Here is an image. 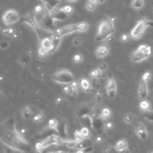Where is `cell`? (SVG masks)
Wrapping results in <instances>:
<instances>
[{
    "label": "cell",
    "mask_w": 153,
    "mask_h": 153,
    "mask_svg": "<svg viewBox=\"0 0 153 153\" xmlns=\"http://www.w3.org/2000/svg\"><path fill=\"white\" fill-rule=\"evenodd\" d=\"M89 24L86 22H82L77 23V30L80 32H84L88 30Z\"/></svg>",
    "instance_id": "obj_25"
},
{
    "label": "cell",
    "mask_w": 153,
    "mask_h": 153,
    "mask_svg": "<svg viewBox=\"0 0 153 153\" xmlns=\"http://www.w3.org/2000/svg\"><path fill=\"white\" fill-rule=\"evenodd\" d=\"M44 119V113L41 111H38L36 113V114L34 116V117H33L32 120L36 123H39L41 122L42 121H43Z\"/></svg>",
    "instance_id": "obj_23"
},
{
    "label": "cell",
    "mask_w": 153,
    "mask_h": 153,
    "mask_svg": "<svg viewBox=\"0 0 153 153\" xmlns=\"http://www.w3.org/2000/svg\"><path fill=\"white\" fill-rule=\"evenodd\" d=\"M30 60H31V59H30L29 55L27 54H25L20 57L19 59V62L23 66H27L30 63Z\"/></svg>",
    "instance_id": "obj_24"
},
{
    "label": "cell",
    "mask_w": 153,
    "mask_h": 153,
    "mask_svg": "<svg viewBox=\"0 0 153 153\" xmlns=\"http://www.w3.org/2000/svg\"><path fill=\"white\" fill-rule=\"evenodd\" d=\"M47 10L52 13L56 9L58 4L61 2V0H43Z\"/></svg>",
    "instance_id": "obj_13"
},
{
    "label": "cell",
    "mask_w": 153,
    "mask_h": 153,
    "mask_svg": "<svg viewBox=\"0 0 153 153\" xmlns=\"http://www.w3.org/2000/svg\"><path fill=\"white\" fill-rule=\"evenodd\" d=\"M67 1H68V2H70V3H74V2L78 1L79 0H67Z\"/></svg>",
    "instance_id": "obj_50"
},
{
    "label": "cell",
    "mask_w": 153,
    "mask_h": 153,
    "mask_svg": "<svg viewBox=\"0 0 153 153\" xmlns=\"http://www.w3.org/2000/svg\"><path fill=\"white\" fill-rule=\"evenodd\" d=\"M51 39H52V43L53 46V50L52 53H53L58 49L60 43H61V41L62 40V36L60 35L58 32H56L53 34Z\"/></svg>",
    "instance_id": "obj_16"
},
{
    "label": "cell",
    "mask_w": 153,
    "mask_h": 153,
    "mask_svg": "<svg viewBox=\"0 0 153 153\" xmlns=\"http://www.w3.org/2000/svg\"><path fill=\"white\" fill-rule=\"evenodd\" d=\"M96 140H97L98 141H102V138H101V136H99V137L97 138Z\"/></svg>",
    "instance_id": "obj_51"
},
{
    "label": "cell",
    "mask_w": 153,
    "mask_h": 153,
    "mask_svg": "<svg viewBox=\"0 0 153 153\" xmlns=\"http://www.w3.org/2000/svg\"><path fill=\"white\" fill-rule=\"evenodd\" d=\"M60 9L63 12H65L67 15H69V14H71L73 12V8L71 6L66 5V6H65Z\"/></svg>",
    "instance_id": "obj_37"
},
{
    "label": "cell",
    "mask_w": 153,
    "mask_h": 153,
    "mask_svg": "<svg viewBox=\"0 0 153 153\" xmlns=\"http://www.w3.org/2000/svg\"><path fill=\"white\" fill-rule=\"evenodd\" d=\"M115 32L114 22L111 19L103 20L98 28V31L95 37L96 42L105 40Z\"/></svg>",
    "instance_id": "obj_1"
},
{
    "label": "cell",
    "mask_w": 153,
    "mask_h": 153,
    "mask_svg": "<svg viewBox=\"0 0 153 153\" xmlns=\"http://www.w3.org/2000/svg\"><path fill=\"white\" fill-rule=\"evenodd\" d=\"M18 13L13 9L7 10L2 16V20L6 25H10L17 22L19 20Z\"/></svg>",
    "instance_id": "obj_7"
},
{
    "label": "cell",
    "mask_w": 153,
    "mask_h": 153,
    "mask_svg": "<svg viewBox=\"0 0 153 153\" xmlns=\"http://www.w3.org/2000/svg\"><path fill=\"white\" fill-rule=\"evenodd\" d=\"M89 1H94V2H96V0H89Z\"/></svg>",
    "instance_id": "obj_52"
},
{
    "label": "cell",
    "mask_w": 153,
    "mask_h": 153,
    "mask_svg": "<svg viewBox=\"0 0 153 153\" xmlns=\"http://www.w3.org/2000/svg\"><path fill=\"white\" fill-rule=\"evenodd\" d=\"M148 26L153 27V22L146 19H142L139 20L132 30L130 32L131 37L135 40L139 39L142 35L145 28Z\"/></svg>",
    "instance_id": "obj_4"
},
{
    "label": "cell",
    "mask_w": 153,
    "mask_h": 153,
    "mask_svg": "<svg viewBox=\"0 0 153 153\" xmlns=\"http://www.w3.org/2000/svg\"><path fill=\"white\" fill-rule=\"evenodd\" d=\"M86 7L89 11L92 12L95 10L96 9V2L89 1H89L86 4Z\"/></svg>",
    "instance_id": "obj_33"
},
{
    "label": "cell",
    "mask_w": 153,
    "mask_h": 153,
    "mask_svg": "<svg viewBox=\"0 0 153 153\" xmlns=\"http://www.w3.org/2000/svg\"><path fill=\"white\" fill-rule=\"evenodd\" d=\"M129 39V36L127 34H123L121 36V40L123 41V42H126L128 41Z\"/></svg>",
    "instance_id": "obj_46"
},
{
    "label": "cell",
    "mask_w": 153,
    "mask_h": 153,
    "mask_svg": "<svg viewBox=\"0 0 153 153\" xmlns=\"http://www.w3.org/2000/svg\"><path fill=\"white\" fill-rule=\"evenodd\" d=\"M82 43V40L80 37H75L73 40V44L75 46H79Z\"/></svg>",
    "instance_id": "obj_42"
},
{
    "label": "cell",
    "mask_w": 153,
    "mask_h": 153,
    "mask_svg": "<svg viewBox=\"0 0 153 153\" xmlns=\"http://www.w3.org/2000/svg\"><path fill=\"white\" fill-rule=\"evenodd\" d=\"M143 116L148 122H153V111L149 109L144 111Z\"/></svg>",
    "instance_id": "obj_26"
},
{
    "label": "cell",
    "mask_w": 153,
    "mask_h": 153,
    "mask_svg": "<svg viewBox=\"0 0 153 153\" xmlns=\"http://www.w3.org/2000/svg\"><path fill=\"white\" fill-rule=\"evenodd\" d=\"M41 46L47 49L50 53H52L53 50V46L52 43V39L50 38L46 37L43 38L41 41Z\"/></svg>",
    "instance_id": "obj_19"
},
{
    "label": "cell",
    "mask_w": 153,
    "mask_h": 153,
    "mask_svg": "<svg viewBox=\"0 0 153 153\" xmlns=\"http://www.w3.org/2000/svg\"><path fill=\"white\" fill-rule=\"evenodd\" d=\"M58 121L56 119H52L49 121L48 125L50 129L53 130H56L58 126Z\"/></svg>",
    "instance_id": "obj_30"
},
{
    "label": "cell",
    "mask_w": 153,
    "mask_h": 153,
    "mask_svg": "<svg viewBox=\"0 0 153 153\" xmlns=\"http://www.w3.org/2000/svg\"><path fill=\"white\" fill-rule=\"evenodd\" d=\"M128 147V143L126 139H121L118 141L114 146L115 149L117 151H124L127 149Z\"/></svg>",
    "instance_id": "obj_18"
},
{
    "label": "cell",
    "mask_w": 153,
    "mask_h": 153,
    "mask_svg": "<svg viewBox=\"0 0 153 153\" xmlns=\"http://www.w3.org/2000/svg\"><path fill=\"white\" fill-rule=\"evenodd\" d=\"M37 111H38L35 109V108L30 105H26L22 109L21 112L22 117L25 119L29 120L33 119Z\"/></svg>",
    "instance_id": "obj_10"
},
{
    "label": "cell",
    "mask_w": 153,
    "mask_h": 153,
    "mask_svg": "<svg viewBox=\"0 0 153 153\" xmlns=\"http://www.w3.org/2000/svg\"><path fill=\"white\" fill-rule=\"evenodd\" d=\"M50 53L49 51L43 46H40V47L38 49V56L40 59H44Z\"/></svg>",
    "instance_id": "obj_22"
},
{
    "label": "cell",
    "mask_w": 153,
    "mask_h": 153,
    "mask_svg": "<svg viewBox=\"0 0 153 153\" xmlns=\"http://www.w3.org/2000/svg\"><path fill=\"white\" fill-rule=\"evenodd\" d=\"M81 133L83 136V138H88L90 135V131L87 128H83L81 129Z\"/></svg>",
    "instance_id": "obj_41"
},
{
    "label": "cell",
    "mask_w": 153,
    "mask_h": 153,
    "mask_svg": "<svg viewBox=\"0 0 153 153\" xmlns=\"http://www.w3.org/2000/svg\"><path fill=\"white\" fill-rule=\"evenodd\" d=\"M150 77H151V74H150V72H145V73L143 75L142 78L143 79L146 80V81H148L149 79H150Z\"/></svg>",
    "instance_id": "obj_45"
},
{
    "label": "cell",
    "mask_w": 153,
    "mask_h": 153,
    "mask_svg": "<svg viewBox=\"0 0 153 153\" xmlns=\"http://www.w3.org/2000/svg\"><path fill=\"white\" fill-rule=\"evenodd\" d=\"M111 116V110L107 108H103L101 112V116L103 119H106L110 117Z\"/></svg>",
    "instance_id": "obj_29"
},
{
    "label": "cell",
    "mask_w": 153,
    "mask_h": 153,
    "mask_svg": "<svg viewBox=\"0 0 153 153\" xmlns=\"http://www.w3.org/2000/svg\"><path fill=\"white\" fill-rule=\"evenodd\" d=\"M112 124L111 123H106V128L110 129L112 128Z\"/></svg>",
    "instance_id": "obj_47"
},
{
    "label": "cell",
    "mask_w": 153,
    "mask_h": 153,
    "mask_svg": "<svg viewBox=\"0 0 153 153\" xmlns=\"http://www.w3.org/2000/svg\"><path fill=\"white\" fill-rule=\"evenodd\" d=\"M74 138H75V141H76L77 142H79L85 139L81 133V131H79V130H76L75 132Z\"/></svg>",
    "instance_id": "obj_35"
},
{
    "label": "cell",
    "mask_w": 153,
    "mask_h": 153,
    "mask_svg": "<svg viewBox=\"0 0 153 153\" xmlns=\"http://www.w3.org/2000/svg\"><path fill=\"white\" fill-rule=\"evenodd\" d=\"M0 46H1V48L2 49H6L9 47V44L8 42H7L6 41H3L1 43V44H0Z\"/></svg>",
    "instance_id": "obj_44"
},
{
    "label": "cell",
    "mask_w": 153,
    "mask_h": 153,
    "mask_svg": "<svg viewBox=\"0 0 153 153\" xmlns=\"http://www.w3.org/2000/svg\"><path fill=\"white\" fill-rule=\"evenodd\" d=\"M56 102L58 103H60L62 102V99L60 98H58V99H56Z\"/></svg>",
    "instance_id": "obj_49"
},
{
    "label": "cell",
    "mask_w": 153,
    "mask_h": 153,
    "mask_svg": "<svg viewBox=\"0 0 153 153\" xmlns=\"http://www.w3.org/2000/svg\"><path fill=\"white\" fill-rule=\"evenodd\" d=\"M139 107L140 109L141 110H142L143 111H147L150 108V103L149 102L147 101V99H145V100H142L141 101L140 104H139Z\"/></svg>",
    "instance_id": "obj_28"
},
{
    "label": "cell",
    "mask_w": 153,
    "mask_h": 153,
    "mask_svg": "<svg viewBox=\"0 0 153 153\" xmlns=\"http://www.w3.org/2000/svg\"><path fill=\"white\" fill-rule=\"evenodd\" d=\"M101 71L98 68V69H93V71H92V72H90V76L93 79H97L101 76Z\"/></svg>",
    "instance_id": "obj_34"
},
{
    "label": "cell",
    "mask_w": 153,
    "mask_h": 153,
    "mask_svg": "<svg viewBox=\"0 0 153 153\" xmlns=\"http://www.w3.org/2000/svg\"><path fill=\"white\" fill-rule=\"evenodd\" d=\"M77 142L75 141H65L63 142V144L68 148H76Z\"/></svg>",
    "instance_id": "obj_32"
},
{
    "label": "cell",
    "mask_w": 153,
    "mask_h": 153,
    "mask_svg": "<svg viewBox=\"0 0 153 153\" xmlns=\"http://www.w3.org/2000/svg\"><path fill=\"white\" fill-rule=\"evenodd\" d=\"M93 150V147L92 146L86 147L85 148H83L82 149H79L78 151L76 150V152H92Z\"/></svg>",
    "instance_id": "obj_43"
},
{
    "label": "cell",
    "mask_w": 153,
    "mask_h": 153,
    "mask_svg": "<svg viewBox=\"0 0 153 153\" xmlns=\"http://www.w3.org/2000/svg\"><path fill=\"white\" fill-rule=\"evenodd\" d=\"M106 1V0H96V3L98 4H103Z\"/></svg>",
    "instance_id": "obj_48"
},
{
    "label": "cell",
    "mask_w": 153,
    "mask_h": 153,
    "mask_svg": "<svg viewBox=\"0 0 153 153\" xmlns=\"http://www.w3.org/2000/svg\"><path fill=\"white\" fill-rule=\"evenodd\" d=\"M60 139L56 135H51L43 140L41 142H38L36 144L35 148L38 151H43L47 147L51 146L52 145L58 144Z\"/></svg>",
    "instance_id": "obj_6"
},
{
    "label": "cell",
    "mask_w": 153,
    "mask_h": 153,
    "mask_svg": "<svg viewBox=\"0 0 153 153\" xmlns=\"http://www.w3.org/2000/svg\"><path fill=\"white\" fill-rule=\"evenodd\" d=\"M135 131L138 136L141 139L145 140L147 138L148 133H147L146 129L143 123H138L135 128Z\"/></svg>",
    "instance_id": "obj_12"
},
{
    "label": "cell",
    "mask_w": 153,
    "mask_h": 153,
    "mask_svg": "<svg viewBox=\"0 0 153 153\" xmlns=\"http://www.w3.org/2000/svg\"><path fill=\"white\" fill-rule=\"evenodd\" d=\"M81 86L83 90L89 91L90 89V83L87 79H82L81 80Z\"/></svg>",
    "instance_id": "obj_27"
},
{
    "label": "cell",
    "mask_w": 153,
    "mask_h": 153,
    "mask_svg": "<svg viewBox=\"0 0 153 153\" xmlns=\"http://www.w3.org/2000/svg\"><path fill=\"white\" fill-rule=\"evenodd\" d=\"M152 54L151 47L148 45L143 44L139 46L138 49L132 55L131 60L133 62H139L148 57Z\"/></svg>",
    "instance_id": "obj_3"
},
{
    "label": "cell",
    "mask_w": 153,
    "mask_h": 153,
    "mask_svg": "<svg viewBox=\"0 0 153 153\" xmlns=\"http://www.w3.org/2000/svg\"><path fill=\"white\" fill-rule=\"evenodd\" d=\"M52 79L56 83L64 85H69L74 82L73 75L66 69H62L54 73Z\"/></svg>",
    "instance_id": "obj_2"
},
{
    "label": "cell",
    "mask_w": 153,
    "mask_h": 153,
    "mask_svg": "<svg viewBox=\"0 0 153 153\" xmlns=\"http://www.w3.org/2000/svg\"><path fill=\"white\" fill-rule=\"evenodd\" d=\"M73 61L75 63H80L83 60V56L80 54H75L72 58Z\"/></svg>",
    "instance_id": "obj_40"
},
{
    "label": "cell",
    "mask_w": 153,
    "mask_h": 153,
    "mask_svg": "<svg viewBox=\"0 0 153 153\" xmlns=\"http://www.w3.org/2000/svg\"><path fill=\"white\" fill-rule=\"evenodd\" d=\"M124 120L126 123L131 124L133 121V116L130 114H126L124 116Z\"/></svg>",
    "instance_id": "obj_36"
},
{
    "label": "cell",
    "mask_w": 153,
    "mask_h": 153,
    "mask_svg": "<svg viewBox=\"0 0 153 153\" xmlns=\"http://www.w3.org/2000/svg\"><path fill=\"white\" fill-rule=\"evenodd\" d=\"M98 68L102 72H105L107 71L108 69V65L106 64V63L104 62H101L98 66Z\"/></svg>",
    "instance_id": "obj_38"
},
{
    "label": "cell",
    "mask_w": 153,
    "mask_h": 153,
    "mask_svg": "<svg viewBox=\"0 0 153 153\" xmlns=\"http://www.w3.org/2000/svg\"><path fill=\"white\" fill-rule=\"evenodd\" d=\"M44 7L42 5H37L35 7L34 9V12L36 14H42L43 13Z\"/></svg>",
    "instance_id": "obj_39"
},
{
    "label": "cell",
    "mask_w": 153,
    "mask_h": 153,
    "mask_svg": "<svg viewBox=\"0 0 153 153\" xmlns=\"http://www.w3.org/2000/svg\"><path fill=\"white\" fill-rule=\"evenodd\" d=\"M144 5L143 0H133L132 2V6L135 9H139L142 7Z\"/></svg>",
    "instance_id": "obj_31"
},
{
    "label": "cell",
    "mask_w": 153,
    "mask_h": 153,
    "mask_svg": "<svg viewBox=\"0 0 153 153\" xmlns=\"http://www.w3.org/2000/svg\"><path fill=\"white\" fill-rule=\"evenodd\" d=\"M91 145H92L91 141L88 138H85V139H83L82 141L77 143V145H76V149H82L83 148L90 146Z\"/></svg>",
    "instance_id": "obj_20"
},
{
    "label": "cell",
    "mask_w": 153,
    "mask_h": 153,
    "mask_svg": "<svg viewBox=\"0 0 153 153\" xmlns=\"http://www.w3.org/2000/svg\"><path fill=\"white\" fill-rule=\"evenodd\" d=\"M51 16L53 19V20H65L67 16L68 15L63 12L61 9H56L52 13H50Z\"/></svg>",
    "instance_id": "obj_17"
},
{
    "label": "cell",
    "mask_w": 153,
    "mask_h": 153,
    "mask_svg": "<svg viewBox=\"0 0 153 153\" xmlns=\"http://www.w3.org/2000/svg\"><path fill=\"white\" fill-rule=\"evenodd\" d=\"M146 80L141 79L138 89V98L141 100H145L147 99L148 96V84Z\"/></svg>",
    "instance_id": "obj_8"
},
{
    "label": "cell",
    "mask_w": 153,
    "mask_h": 153,
    "mask_svg": "<svg viewBox=\"0 0 153 153\" xmlns=\"http://www.w3.org/2000/svg\"><path fill=\"white\" fill-rule=\"evenodd\" d=\"M75 31H78L77 30V24H71L66 25L63 28L59 29L56 32H58L62 36L68 34H72Z\"/></svg>",
    "instance_id": "obj_11"
},
{
    "label": "cell",
    "mask_w": 153,
    "mask_h": 153,
    "mask_svg": "<svg viewBox=\"0 0 153 153\" xmlns=\"http://www.w3.org/2000/svg\"><path fill=\"white\" fill-rule=\"evenodd\" d=\"M109 52V47L107 44H102L99 46L95 51V55L98 58H103Z\"/></svg>",
    "instance_id": "obj_14"
},
{
    "label": "cell",
    "mask_w": 153,
    "mask_h": 153,
    "mask_svg": "<svg viewBox=\"0 0 153 153\" xmlns=\"http://www.w3.org/2000/svg\"><path fill=\"white\" fill-rule=\"evenodd\" d=\"M34 12H29L27 15H26L25 16H23L22 19V21L24 23H26L30 25L36 32L37 34L38 37L39 38V40L41 42L42 40V29L40 28V27L38 25L35 17L34 15Z\"/></svg>",
    "instance_id": "obj_5"
},
{
    "label": "cell",
    "mask_w": 153,
    "mask_h": 153,
    "mask_svg": "<svg viewBox=\"0 0 153 153\" xmlns=\"http://www.w3.org/2000/svg\"><path fill=\"white\" fill-rule=\"evenodd\" d=\"M63 90L71 97H75L78 94L77 85L75 82L71 83L69 86L65 87Z\"/></svg>",
    "instance_id": "obj_15"
},
{
    "label": "cell",
    "mask_w": 153,
    "mask_h": 153,
    "mask_svg": "<svg viewBox=\"0 0 153 153\" xmlns=\"http://www.w3.org/2000/svg\"><path fill=\"white\" fill-rule=\"evenodd\" d=\"M1 31L3 32V34L9 36H11V37H16V32L15 31V29H13V28H3L1 29Z\"/></svg>",
    "instance_id": "obj_21"
},
{
    "label": "cell",
    "mask_w": 153,
    "mask_h": 153,
    "mask_svg": "<svg viewBox=\"0 0 153 153\" xmlns=\"http://www.w3.org/2000/svg\"><path fill=\"white\" fill-rule=\"evenodd\" d=\"M106 93H107L108 96L111 99L114 98L116 94L117 86H116V82H115L114 78L112 77V76L111 75H110L108 77L107 83H106Z\"/></svg>",
    "instance_id": "obj_9"
}]
</instances>
